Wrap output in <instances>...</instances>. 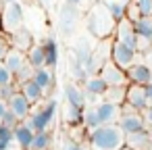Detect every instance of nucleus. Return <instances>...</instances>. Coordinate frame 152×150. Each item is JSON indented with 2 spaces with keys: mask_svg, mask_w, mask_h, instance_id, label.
Wrapping results in <instances>:
<instances>
[{
  "mask_svg": "<svg viewBox=\"0 0 152 150\" xmlns=\"http://www.w3.org/2000/svg\"><path fill=\"white\" fill-rule=\"evenodd\" d=\"M125 146L129 150H148L150 148L148 129H142V131H135V133H127L125 135Z\"/></svg>",
  "mask_w": 152,
  "mask_h": 150,
  "instance_id": "obj_20",
  "label": "nucleus"
},
{
  "mask_svg": "<svg viewBox=\"0 0 152 150\" xmlns=\"http://www.w3.org/2000/svg\"><path fill=\"white\" fill-rule=\"evenodd\" d=\"M125 146V133L119 125H100L90 131V150H119Z\"/></svg>",
  "mask_w": 152,
  "mask_h": 150,
  "instance_id": "obj_1",
  "label": "nucleus"
},
{
  "mask_svg": "<svg viewBox=\"0 0 152 150\" xmlns=\"http://www.w3.org/2000/svg\"><path fill=\"white\" fill-rule=\"evenodd\" d=\"M9 44L15 50H21V52L27 54V50L34 46V36H31V31H27L25 27H21V29H17V31H13L9 36Z\"/></svg>",
  "mask_w": 152,
  "mask_h": 150,
  "instance_id": "obj_16",
  "label": "nucleus"
},
{
  "mask_svg": "<svg viewBox=\"0 0 152 150\" xmlns=\"http://www.w3.org/2000/svg\"><path fill=\"white\" fill-rule=\"evenodd\" d=\"M146 90V98H148V106H152V86H144Z\"/></svg>",
  "mask_w": 152,
  "mask_h": 150,
  "instance_id": "obj_40",
  "label": "nucleus"
},
{
  "mask_svg": "<svg viewBox=\"0 0 152 150\" xmlns=\"http://www.w3.org/2000/svg\"><path fill=\"white\" fill-rule=\"evenodd\" d=\"M142 56H144V63H146V65L150 67V71H152V48H150L148 52H144Z\"/></svg>",
  "mask_w": 152,
  "mask_h": 150,
  "instance_id": "obj_38",
  "label": "nucleus"
},
{
  "mask_svg": "<svg viewBox=\"0 0 152 150\" xmlns=\"http://www.w3.org/2000/svg\"><path fill=\"white\" fill-rule=\"evenodd\" d=\"M42 48H44V54H46V67H48L50 71H54V67H56V63H58V44H56V40H54L52 36H48V38L44 40Z\"/></svg>",
  "mask_w": 152,
  "mask_h": 150,
  "instance_id": "obj_21",
  "label": "nucleus"
},
{
  "mask_svg": "<svg viewBox=\"0 0 152 150\" xmlns=\"http://www.w3.org/2000/svg\"><path fill=\"white\" fill-rule=\"evenodd\" d=\"M52 146V131H40L34 135V142L29 146V150H50Z\"/></svg>",
  "mask_w": 152,
  "mask_h": 150,
  "instance_id": "obj_26",
  "label": "nucleus"
},
{
  "mask_svg": "<svg viewBox=\"0 0 152 150\" xmlns=\"http://www.w3.org/2000/svg\"><path fill=\"white\" fill-rule=\"evenodd\" d=\"M125 75H127V81L133 83V86H148V81L152 77V71H150V67L144 61H135L125 71Z\"/></svg>",
  "mask_w": 152,
  "mask_h": 150,
  "instance_id": "obj_13",
  "label": "nucleus"
},
{
  "mask_svg": "<svg viewBox=\"0 0 152 150\" xmlns=\"http://www.w3.org/2000/svg\"><path fill=\"white\" fill-rule=\"evenodd\" d=\"M79 21V13H77V7H71V4H65L63 11H61V19H58V27H61V34L63 36H71L75 31V25Z\"/></svg>",
  "mask_w": 152,
  "mask_h": 150,
  "instance_id": "obj_14",
  "label": "nucleus"
},
{
  "mask_svg": "<svg viewBox=\"0 0 152 150\" xmlns=\"http://www.w3.org/2000/svg\"><path fill=\"white\" fill-rule=\"evenodd\" d=\"M127 4H129V2H108V4H106L110 17H113L117 23L125 19V15H127Z\"/></svg>",
  "mask_w": 152,
  "mask_h": 150,
  "instance_id": "obj_28",
  "label": "nucleus"
},
{
  "mask_svg": "<svg viewBox=\"0 0 152 150\" xmlns=\"http://www.w3.org/2000/svg\"><path fill=\"white\" fill-rule=\"evenodd\" d=\"M2 2H4V4H9V2H17V0H2Z\"/></svg>",
  "mask_w": 152,
  "mask_h": 150,
  "instance_id": "obj_43",
  "label": "nucleus"
},
{
  "mask_svg": "<svg viewBox=\"0 0 152 150\" xmlns=\"http://www.w3.org/2000/svg\"><path fill=\"white\" fill-rule=\"evenodd\" d=\"M79 2L81 0H67V4H71V7H79Z\"/></svg>",
  "mask_w": 152,
  "mask_h": 150,
  "instance_id": "obj_41",
  "label": "nucleus"
},
{
  "mask_svg": "<svg viewBox=\"0 0 152 150\" xmlns=\"http://www.w3.org/2000/svg\"><path fill=\"white\" fill-rule=\"evenodd\" d=\"M98 75L104 79V83H106L108 88H127V86H129L125 71H123V69H119L113 61H108V63L100 69V73H98Z\"/></svg>",
  "mask_w": 152,
  "mask_h": 150,
  "instance_id": "obj_8",
  "label": "nucleus"
},
{
  "mask_svg": "<svg viewBox=\"0 0 152 150\" xmlns=\"http://www.w3.org/2000/svg\"><path fill=\"white\" fill-rule=\"evenodd\" d=\"M4 65L11 69V73L13 75H17L21 69H25L29 63H27V54L25 52H21V50H15V48H11L9 50V54H7V59H4Z\"/></svg>",
  "mask_w": 152,
  "mask_h": 150,
  "instance_id": "obj_17",
  "label": "nucleus"
},
{
  "mask_svg": "<svg viewBox=\"0 0 152 150\" xmlns=\"http://www.w3.org/2000/svg\"><path fill=\"white\" fill-rule=\"evenodd\" d=\"M125 92H127V88H108L106 94H104V100L123 106L125 104Z\"/></svg>",
  "mask_w": 152,
  "mask_h": 150,
  "instance_id": "obj_27",
  "label": "nucleus"
},
{
  "mask_svg": "<svg viewBox=\"0 0 152 150\" xmlns=\"http://www.w3.org/2000/svg\"><path fill=\"white\" fill-rule=\"evenodd\" d=\"M121 129H123V133L127 135V133H135V131H142V129H146V125H144V117H142V113H137V110H131L129 106H121V117H119V123H117Z\"/></svg>",
  "mask_w": 152,
  "mask_h": 150,
  "instance_id": "obj_6",
  "label": "nucleus"
},
{
  "mask_svg": "<svg viewBox=\"0 0 152 150\" xmlns=\"http://www.w3.org/2000/svg\"><path fill=\"white\" fill-rule=\"evenodd\" d=\"M94 110H96V117H98L100 125H117L119 123V117H121V106L119 104L100 100V102L94 104Z\"/></svg>",
  "mask_w": 152,
  "mask_h": 150,
  "instance_id": "obj_9",
  "label": "nucleus"
},
{
  "mask_svg": "<svg viewBox=\"0 0 152 150\" xmlns=\"http://www.w3.org/2000/svg\"><path fill=\"white\" fill-rule=\"evenodd\" d=\"M54 110H56V100L50 98L44 106H40L38 110L34 108L31 115L27 117L25 125L34 131V133H40V131H48L50 125L54 123Z\"/></svg>",
  "mask_w": 152,
  "mask_h": 150,
  "instance_id": "obj_3",
  "label": "nucleus"
},
{
  "mask_svg": "<svg viewBox=\"0 0 152 150\" xmlns=\"http://www.w3.org/2000/svg\"><path fill=\"white\" fill-rule=\"evenodd\" d=\"M61 150H83V146H81V144H77L75 140H69V138H65V140H63V146H61Z\"/></svg>",
  "mask_w": 152,
  "mask_h": 150,
  "instance_id": "obj_35",
  "label": "nucleus"
},
{
  "mask_svg": "<svg viewBox=\"0 0 152 150\" xmlns=\"http://www.w3.org/2000/svg\"><path fill=\"white\" fill-rule=\"evenodd\" d=\"M13 133H15V142L19 144V148H23V150H29V146H31V142H34V131L25 125V123H19L15 129H13Z\"/></svg>",
  "mask_w": 152,
  "mask_h": 150,
  "instance_id": "obj_23",
  "label": "nucleus"
},
{
  "mask_svg": "<svg viewBox=\"0 0 152 150\" xmlns=\"http://www.w3.org/2000/svg\"><path fill=\"white\" fill-rule=\"evenodd\" d=\"M2 127H9V129H15L17 125H19V119L15 117V115H11V113H7L4 115V119H2V123H0Z\"/></svg>",
  "mask_w": 152,
  "mask_h": 150,
  "instance_id": "obj_33",
  "label": "nucleus"
},
{
  "mask_svg": "<svg viewBox=\"0 0 152 150\" xmlns=\"http://www.w3.org/2000/svg\"><path fill=\"white\" fill-rule=\"evenodd\" d=\"M15 140V133H13V129H9V127H2L0 125V150H7L9 146H11V142Z\"/></svg>",
  "mask_w": 152,
  "mask_h": 150,
  "instance_id": "obj_31",
  "label": "nucleus"
},
{
  "mask_svg": "<svg viewBox=\"0 0 152 150\" xmlns=\"http://www.w3.org/2000/svg\"><path fill=\"white\" fill-rule=\"evenodd\" d=\"M148 86H152V77H150V81H148Z\"/></svg>",
  "mask_w": 152,
  "mask_h": 150,
  "instance_id": "obj_46",
  "label": "nucleus"
},
{
  "mask_svg": "<svg viewBox=\"0 0 152 150\" xmlns=\"http://www.w3.org/2000/svg\"><path fill=\"white\" fill-rule=\"evenodd\" d=\"M0 21H2V31L4 34H13L17 29L23 27V7L19 2H9L4 4L2 13H0Z\"/></svg>",
  "mask_w": 152,
  "mask_h": 150,
  "instance_id": "obj_4",
  "label": "nucleus"
},
{
  "mask_svg": "<svg viewBox=\"0 0 152 150\" xmlns=\"http://www.w3.org/2000/svg\"><path fill=\"white\" fill-rule=\"evenodd\" d=\"M115 27H117V21L110 17L108 9L102 7V4H96L90 15H88V29L92 36H98V38H108L110 34H115Z\"/></svg>",
  "mask_w": 152,
  "mask_h": 150,
  "instance_id": "obj_2",
  "label": "nucleus"
},
{
  "mask_svg": "<svg viewBox=\"0 0 152 150\" xmlns=\"http://www.w3.org/2000/svg\"><path fill=\"white\" fill-rule=\"evenodd\" d=\"M142 17H152V0H133Z\"/></svg>",
  "mask_w": 152,
  "mask_h": 150,
  "instance_id": "obj_32",
  "label": "nucleus"
},
{
  "mask_svg": "<svg viewBox=\"0 0 152 150\" xmlns=\"http://www.w3.org/2000/svg\"><path fill=\"white\" fill-rule=\"evenodd\" d=\"M110 61H113L119 69L127 71V69L137 61V50H133V48H129V46H125V44L113 40V42H110Z\"/></svg>",
  "mask_w": 152,
  "mask_h": 150,
  "instance_id": "obj_5",
  "label": "nucleus"
},
{
  "mask_svg": "<svg viewBox=\"0 0 152 150\" xmlns=\"http://www.w3.org/2000/svg\"><path fill=\"white\" fill-rule=\"evenodd\" d=\"M15 92H17V86H7V88H0V100H4V102H7V100H9Z\"/></svg>",
  "mask_w": 152,
  "mask_h": 150,
  "instance_id": "obj_36",
  "label": "nucleus"
},
{
  "mask_svg": "<svg viewBox=\"0 0 152 150\" xmlns=\"http://www.w3.org/2000/svg\"><path fill=\"white\" fill-rule=\"evenodd\" d=\"M119 150H129V148H127V146H123V148H119Z\"/></svg>",
  "mask_w": 152,
  "mask_h": 150,
  "instance_id": "obj_44",
  "label": "nucleus"
},
{
  "mask_svg": "<svg viewBox=\"0 0 152 150\" xmlns=\"http://www.w3.org/2000/svg\"><path fill=\"white\" fill-rule=\"evenodd\" d=\"M81 125H83V127H88L90 131H94L96 127H100V123H98V117H96V110H94V106H88V108H83V119H81Z\"/></svg>",
  "mask_w": 152,
  "mask_h": 150,
  "instance_id": "obj_29",
  "label": "nucleus"
},
{
  "mask_svg": "<svg viewBox=\"0 0 152 150\" xmlns=\"http://www.w3.org/2000/svg\"><path fill=\"white\" fill-rule=\"evenodd\" d=\"M137 36V54H144L152 48V17H140L133 23Z\"/></svg>",
  "mask_w": 152,
  "mask_h": 150,
  "instance_id": "obj_7",
  "label": "nucleus"
},
{
  "mask_svg": "<svg viewBox=\"0 0 152 150\" xmlns=\"http://www.w3.org/2000/svg\"><path fill=\"white\" fill-rule=\"evenodd\" d=\"M7 86H15V75L4 63H0V88H7Z\"/></svg>",
  "mask_w": 152,
  "mask_h": 150,
  "instance_id": "obj_30",
  "label": "nucleus"
},
{
  "mask_svg": "<svg viewBox=\"0 0 152 150\" xmlns=\"http://www.w3.org/2000/svg\"><path fill=\"white\" fill-rule=\"evenodd\" d=\"M9 50H11L9 40H7L4 36H0V63H4V59H7V54H9Z\"/></svg>",
  "mask_w": 152,
  "mask_h": 150,
  "instance_id": "obj_34",
  "label": "nucleus"
},
{
  "mask_svg": "<svg viewBox=\"0 0 152 150\" xmlns=\"http://www.w3.org/2000/svg\"><path fill=\"white\" fill-rule=\"evenodd\" d=\"M7 106H9V113H11V115H15V117L19 119V123H25V121H27V117H29V115H31V110H34V108H31V104L27 102V98H25L19 90H17V92L7 100Z\"/></svg>",
  "mask_w": 152,
  "mask_h": 150,
  "instance_id": "obj_10",
  "label": "nucleus"
},
{
  "mask_svg": "<svg viewBox=\"0 0 152 150\" xmlns=\"http://www.w3.org/2000/svg\"><path fill=\"white\" fill-rule=\"evenodd\" d=\"M0 34H2V21H0Z\"/></svg>",
  "mask_w": 152,
  "mask_h": 150,
  "instance_id": "obj_45",
  "label": "nucleus"
},
{
  "mask_svg": "<svg viewBox=\"0 0 152 150\" xmlns=\"http://www.w3.org/2000/svg\"><path fill=\"white\" fill-rule=\"evenodd\" d=\"M65 102L67 104H73V106H79V108H83V104H86V94H83V90L75 83V81H69V83H65Z\"/></svg>",
  "mask_w": 152,
  "mask_h": 150,
  "instance_id": "obj_19",
  "label": "nucleus"
},
{
  "mask_svg": "<svg viewBox=\"0 0 152 150\" xmlns=\"http://www.w3.org/2000/svg\"><path fill=\"white\" fill-rule=\"evenodd\" d=\"M19 92L27 98V102H29L31 106H34V104H40V102L44 100V96H46L44 90H42L34 79H29V81H25L23 86H19Z\"/></svg>",
  "mask_w": 152,
  "mask_h": 150,
  "instance_id": "obj_18",
  "label": "nucleus"
},
{
  "mask_svg": "<svg viewBox=\"0 0 152 150\" xmlns=\"http://www.w3.org/2000/svg\"><path fill=\"white\" fill-rule=\"evenodd\" d=\"M115 38V42H121V44H125V46H129V48H133V50H137V36H135V29H133V23L129 21V19H123V21H119L117 23V27H115V34H113Z\"/></svg>",
  "mask_w": 152,
  "mask_h": 150,
  "instance_id": "obj_12",
  "label": "nucleus"
},
{
  "mask_svg": "<svg viewBox=\"0 0 152 150\" xmlns=\"http://www.w3.org/2000/svg\"><path fill=\"white\" fill-rule=\"evenodd\" d=\"M125 106H129L131 110H137V113H144V110L148 108V98H146L144 86H133V83L127 86V92H125Z\"/></svg>",
  "mask_w": 152,
  "mask_h": 150,
  "instance_id": "obj_11",
  "label": "nucleus"
},
{
  "mask_svg": "<svg viewBox=\"0 0 152 150\" xmlns=\"http://www.w3.org/2000/svg\"><path fill=\"white\" fill-rule=\"evenodd\" d=\"M148 135H150V146H152V129H148Z\"/></svg>",
  "mask_w": 152,
  "mask_h": 150,
  "instance_id": "obj_42",
  "label": "nucleus"
},
{
  "mask_svg": "<svg viewBox=\"0 0 152 150\" xmlns=\"http://www.w3.org/2000/svg\"><path fill=\"white\" fill-rule=\"evenodd\" d=\"M27 63H29V67H31L34 71L46 67V54H44L42 44H34V46L27 50Z\"/></svg>",
  "mask_w": 152,
  "mask_h": 150,
  "instance_id": "obj_22",
  "label": "nucleus"
},
{
  "mask_svg": "<svg viewBox=\"0 0 152 150\" xmlns=\"http://www.w3.org/2000/svg\"><path fill=\"white\" fill-rule=\"evenodd\" d=\"M31 79L44 90V94H48V90L54 86V71H50L48 67L38 69V71H34V77H31Z\"/></svg>",
  "mask_w": 152,
  "mask_h": 150,
  "instance_id": "obj_24",
  "label": "nucleus"
},
{
  "mask_svg": "<svg viewBox=\"0 0 152 150\" xmlns=\"http://www.w3.org/2000/svg\"><path fill=\"white\" fill-rule=\"evenodd\" d=\"M106 90H108V86L104 83V79L100 75H88L86 77V86H83L86 98H102L104 100Z\"/></svg>",
  "mask_w": 152,
  "mask_h": 150,
  "instance_id": "obj_15",
  "label": "nucleus"
},
{
  "mask_svg": "<svg viewBox=\"0 0 152 150\" xmlns=\"http://www.w3.org/2000/svg\"><path fill=\"white\" fill-rule=\"evenodd\" d=\"M63 117H65V123H67V125H79V123H81V119H83V108L73 106V104H67V102H65Z\"/></svg>",
  "mask_w": 152,
  "mask_h": 150,
  "instance_id": "obj_25",
  "label": "nucleus"
},
{
  "mask_svg": "<svg viewBox=\"0 0 152 150\" xmlns=\"http://www.w3.org/2000/svg\"><path fill=\"white\" fill-rule=\"evenodd\" d=\"M142 117H144V125H146V129H152V106H148V108L142 113Z\"/></svg>",
  "mask_w": 152,
  "mask_h": 150,
  "instance_id": "obj_37",
  "label": "nucleus"
},
{
  "mask_svg": "<svg viewBox=\"0 0 152 150\" xmlns=\"http://www.w3.org/2000/svg\"><path fill=\"white\" fill-rule=\"evenodd\" d=\"M9 113V106H7V102L4 100H0V123H2V119H4V115Z\"/></svg>",
  "mask_w": 152,
  "mask_h": 150,
  "instance_id": "obj_39",
  "label": "nucleus"
}]
</instances>
